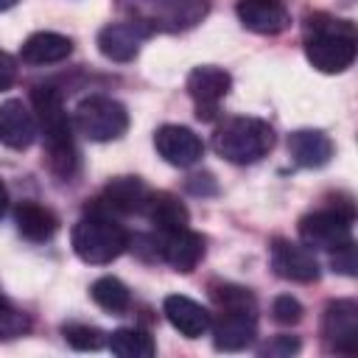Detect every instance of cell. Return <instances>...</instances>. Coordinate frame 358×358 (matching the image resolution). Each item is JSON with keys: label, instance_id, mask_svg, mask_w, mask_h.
<instances>
[{"label": "cell", "instance_id": "obj_1", "mask_svg": "<svg viewBox=\"0 0 358 358\" xmlns=\"http://www.w3.org/2000/svg\"><path fill=\"white\" fill-rule=\"evenodd\" d=\"M31 101H34L36 129L45 140L48 165L56 176L70 179L76 173L78 157H76V143H73V123L62 103V95H59V90L45 84V87H34Z\"/></svg>", "mask_w": 358, "mask_h": 358}, {"label": "cell", "instance_id": "obj_2", "mask_svg": "<svg viewBox=\"0 0 358 358\" xmlns=\"http://www.w3.org/2000/svg\"><path fill=\"white\" fill-rule=\"evenodd\" d=\"M358 53V36L352 22L327 14L305 20V56L319 73H344Z\"/></svg>", "mask_w": 358, "mask_h": 358}, {"label": "cell", "instance_id": "obj_3", "mask_svg": "<svg viewBox=\"0 0 358 358\" xmlns=\"http://www.w3.org/2000/svg\"><path fill=\"white\" fill-rule=\"evenodd\" d=\"M73 252L90 266H106L129 249V232L103 207H92L81 215L70 232Z\"/></svg>", "mask_w": 358, "mask_h": 358}, {"label": "cell", "instance_id": "obj_4", "mask_svg": "<svg viewBox=\"0 0 358 358\" xmlns=\"http://www.w3.org/2000/svg\"><path fill=\"white\" fill-rule=\"evenodd\" d=\"M126 20L140 22L151 34H179L196 28L207 11V0H117Z\"/></svg>", "mask_w": 358, "mask_h": 358}, {"label": "cell", "instance_id": "obj_5", "mask_svg": "<svg viewBox=\"0 0 358 358\" xmlns=\"http://www.w3.org/2000/svg\"><path fill=\"white\" fill-rule=\"evenodd\" d=\"M274 148V129L260 117H229L215 131V151L232 165H252Z\"/></svg>", "mask_w": 358, "mask_h": 358}, {"label": "cell", "instance_id": "obj_6", "mask_svg": "<svg viewBox=\"0 0 358 358\" xmlns=\"http://www.w3.org/2000/svg\"><path fill=\"white\" fill-rule=\"evenodd\" d=\"M73 123L76 129L95 143H109L117 140L126 126H129V112L120 101L106 98V95H90L84 98L76 112H73Z\"/></svg>", "mask_w": 358, "mask_h": 358}, {"label": "cell", "instance_id": "obj_7", "mask_svg": "<svg viewBox=\"0 0 358 358\" xmlns=\"http://www.w3.org/2000/svg\"><path fill=\"white\" fill-rule=\"evenodd\" d=\"M299 241L308 249H322V252H336L352 243V204L347 207L336 204L330 210H316L302 215Z\"/></svg>", "mask_w": 358, "mask_h": 358}, {"label": "cell", "instance_id": "obj_8", "mask_svg": "<svg viewBox=\"0 0 358 358\" xmlns=\"http://www.w3.org/2000/svg\"><path fill=\"white\" fill-rule=\"evenodd\" d=\"M218 316L213 319V341L215 350L238 352L255 341L257 333V305H215Z\"/></svg>", "mask_w": 358, "mask_h": 358}, {"label": "cell", "instance_id": "obj_9", "mask_svg": "<svg viewBox=\"0 0 358 358\" xmlns=\"http://www.w3.org/2000/svg\"><path fill=\"white\" fill-rule=\"evenodd\" d=\"M322 336L333 352H358V305L352 299H336L324 308Z\"/></svg>", "mask_w": 358, "mask_h": 358}, {"label": "cell", "instance_id": "obj_10", "mask_svg": "<svg viewBox=\"0 0 358 358\" xmlns=\"http://www.w3.org/2000/svg\"><path fill=\"white\" fill-rule=\"evenodd\" d=\"M154 145L159 151V157L168 162V165H176V168H190L201 159L204 154V143L201 137L187 129V126H176V123H165L154 131Z\"/></svg>", "mask_w": 358, "mask_h": 358}, {"label": "cell", "instance_id": "obj_11", "mask_svg": "<svg viewBox=\"0 0 358 358\" xmlns=\"http://www.w3.org/2000/svg\"><path fill=\"white\" fill-rule=\"evenodd\" d=\"M229 87H232V78H229L227 70L213 67V64L193 67L190 76H187V92L196 101V115L210 120L215 106L221 103V98H227Z\"/></svg>", "mask_w": 358, "mask_h": 358}, {"label": "cell", "instance_id": "obj_12", "mask_svg": "<svg viewBox=\"0 0 358 358\" xmlns=\"http://www.w3.org/2000/svg\"><path fill=\"white\" fill-rule=\"evenodd\" d=\"M271 266L282 280H291V282L319 280V260H316L313 249H308L305 243H296V241L277 238L271 243Z\"/></svg>", "mask_w": 358, "mask_h": 358}, {"label": "cell", "instance_id": "obj_13", "mask_svg": "<svg viewBox=\"0 0 358 358\" xmlns=\"http://www.w3.org/2000/svg\"><path fill=\"white\" fill-rule=\"evenodd\" d=\"M151 36L148 28H143L134 20H123V22H109L98 31V50L109 59V62H131L140 53V45Z\"/></svg>", "mask_w": 358, "mask_h": 358}, {"label": "cell", "instance_id": "obj_14", "mask_svg": "<svg viewBox=\"0 0 358 358\" xmlns=\"http://www.w3.org/2000/svg\"><path fill=\"white\" fill-rule=\"evenodd\" d=\"M36 117L22 101L8 98L0 103V145L22 151L36 140Z\"/></svg>", "mask_w": 358, "mask_h": 358}, {"label": "cell", "instance_id": "obj_15", "mask_svg": "<svg viewBox=\"0 0 358 358\" xmlns=\"http://www.w3.org/2000/svg\"><path fill=\"white\" fill-rule=\"evenodd\" d=\"M162 313L171 322V327L179 330L185 338H201V336L210 333V324H213V313L207 308H201L199 302H193L190 296H182V294L165 296Z\"/></svg>", "mask_w": 358, "mask_h": 358}, {"label": "cell", "instance_id": "obj_16", "mask_svg": "<svg viewBox=\"0 0 358 358\" xmlns=\"http://www.w3.org/2000/svg\"><path fill=\"white\" fill-rule=\"evenodd\" d=\"M238 20L263 36L282 34L291 25V14L282 0H238Z\"/></svg>", "mask_w": 358, "mask_h": 358}, {"label": "cell", "instance_id": "obj_17", "mask_svg": "<svg viewBox=\"0 0 358 358\" xmlns=\"http://www.w3.org/2000/svg\"><path fill=\"white\" fill-rule=\"evenodd\" d=\"M201 257H204V238L196 235L190 227L171 235H159V260H165L171 268L187 274L199 266Z\"/></svg>", "mask_w": 358, "mask_h": 358}, {"label": "cell", "instance_id": "obj_18", "mask_svg": "<svg viewBox=\"0 0 358 358\" xmlns=\"http://www.w3.org/2000/svg\"><path fill=\"white\" fill-rule=\"evenodd\" d=\"M148 196H151V190L145 187L143 179H137V176H117V179H112L103 187V196H101L98 207L109 210L112 215L115 213L131 215V213H143L145 210Z\"/></svg>", "mask_w": 358, "mask_h": 358}, {"label": "cell", "instance_id": "obj_19", "mask_svg": "<svg viewBox=\"0 0 358 358\" xmlns=\"http://www.w3.org/2000/svg\"><path fill=\"white\" fill-rule=\"evenodd\" d=\"M288 151L302 168H322L333 157V140L319 129H299L288 137Z\"/></svg>", "mask_w": 358, "mask_h": 358}, {"label": "cell", "instance_id": "obj_20", "mask_svg": "<svg viewBox=\"0 0 358 358\" xmlns=\"http://www.w3.org/2000/svg\"><path fill=\"white\" fill-rule=\"evenodd\" d=\"M73 53V39L56 31H36L22 42V62L28 64H56Z\"/></svg>", "mask_w": 358, "mask_h": 358}, {"label": "cell", "instance_id": "obj_21", "mask_svg": "<svg viewBox=\"0 0 358 358\" xmlns=\"http://www.w3.org/2000/svg\"><path fill=\"white\" fill-rule=\"evenodd\" d=\"M143 213L148 215V221L157 227L159 235L179 232V229H185V227L190 224L187 207H185L173 193H151Z\"/></svg>", "mask_w": 358, "mask_h": 358}, {"label": "cell", "instance_id": "obj_22", "mask_svg": "<svg viewBox=\"0 0 358 358\" xmlns=\"http://www.w3.org/2000/svg\"><path fill=\"white\" fill-rule=\"evenodd\" d=\"M14 221H17L20 235L28 238V241H34V243L50 241L56 235V229H59V218L48 207H42L36 201H22L14 210Z\"/></svg>", "mask_w": 358, "mask_h": 358}, {"label": "cell", "instance_id": "obj_23", "mask_svg": "<svg viewBox=\"0 0 358 358\" xmlns=\"http://www.w3.org/2000/svg\"><path fill=\"white\" fill-rule=\"evenodd\" d=\"M106 347L117 358H151L157 352L154 338L140 327H120L106 338Z\"/></svg>", "mask_w": 358, "mask_h": 358}, {"label": "cell", "instance_id": "obj_24", "mask_svg": "<svg viewBox=\"0 0 358 358\" xmlns=\"http://www.w3.org/2000/svg\"><path fill=\"white\" fill-rule=\"evenodd\" d=\"M90 296L95 299L98 308L109 310V313H120L129 308V288L117 280V277H98L90 288Z\"/></svg>", "mask_w": 358, "mask_h": 358}, {"label": "cell", "instance_id": "obj_25", "mask_svg": "<svg viewBox=\"0 0 358 358\" xmlns=\"http://www.w3.org/2000/svg\"><path fill=\"white\" fill-rule=\"evenodd\" d=\"M31 330V319L25 310H20L11 299L0 296V341H8V338H17L22 333Z\"/></svg>", "mask_w": 358, "mask_h": 358}, {"label": "cell", "instance_id": "obj_26", "mask_svg": "<svg viewBox=\"0 0 358 358\" xmlns=\"http://www.w3.org/2000/svg\"><path fill=\"white\" fill-rule=\"evenodd\" d=\"M62 333H64V341L76 350H101L109 338L103 330H98L92 324H64Z\"/></svg>", "mask_w": 358, "mask_h": 358}, {"label": "cell", "instance_id": "obj_27", "mask_svg": "<svg viewBox=\"0 0 358 358\" xmlns=\"http://www.w3.org/2000/svg\"><path fill=\"white\" fill-rule=\"evenodd\" d=\"M271 319L277 324H296L302 319V305L291 296V294H280L271 302Z\"/></svg>", "mask_w": 358, "mask_h": 358}, {"label": "cell", "instance_id": "obj_28", "mask_svg": "<svg viewBox=\"0 0 358 358\" xmlns=\"http://www.w3.org/2000/svg\"><path fill=\"white\" fill-rule=\"evenodd\" d=\"M333 268H338V271H344L350 277L355 274V246L352 243H347V246L333 252Z\"/></svg>", "mask_w": 358, "mask_h": 358}, {"label": "cell", "instance_id": "obj_29", "mask_svg": "<svg viewBox=\"0 0 358 358\" xmlns=\"http://www.w3.org/2000/svg\"><path fill=\"white\" fill-rule=\"evenodd\" d=\"M14 78H17V62L11 53L0 50V92L8 90L14 84Z\"/></svg>", "mask_w": 358, "mask_h": 358}, {"label": "cell", "instance_id": "obj_30", "mask_svg": "<svg viewBox=\"0 0 358 358\" xmlns=\"http://www.w3.org/2000/svg\"><path fill=\"white\" fill-rule=\"evenodd\" d=\"M299 350V341L296 338H291V336H277L271 344H266V355H291V352H296Z\"/></svg>", "mask_w": 358, "mask_h": 358}, {"label": "cell", "instance_id": "obj_31", "mask_svg": "<svg viewBox=\"0 0 358 358\" xmlns=\"http://www.w3.org/2000/svg\"><path fill=\"white\" fill-rule=\"evenodd\" d=\"M187 190H190V193H201V196H204V193H215L213 176H210V173H204V176H201V173L190 176V179H187Z\"/></svg>", "mask_w": 358, "mask_h": 358}, {"label": "cell", "instance_id": "obj_32", "mask_svg": "<svg viewBox=\"0 0 358 358\" xmlns=\"http://www.w3.org/2000/svg\"><path fill=\"white\" fill-rule=\"evenodd\" d=\"M6 210H8V190H6V185L0 182V218L6 215Z\"/></svg>", "mask_w": 358, "mask_h": 358}, {"label": "cell", "instance_id": "obj_33", "mask_svg": "<svg viewBox=\"0 0 358 358\" xmlns=\"http://www.w3.org/2000/svg\"><path fill=\"white\" fill-rule=\"evenodd\" d=\"M20 0H0V11H8V8H14Z\"/></svg>", "mask_w": 358, "mask_h": 358}]
</instances>
